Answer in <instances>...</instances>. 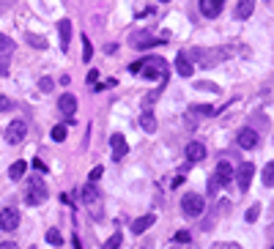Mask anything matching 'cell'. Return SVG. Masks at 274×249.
<instances>
[{
  "label": "cell",
  "mask_w": 274,
  "mask_h": 249,
  "mask_svg": "<svg viewBox=\"0 0 274 249\" xmlns=\"http://www.w3.org/2000/svg\"><path fill=\"white\" fill-rule=\"evenodd\" d=\"M132 71H143L145 80H159V83H165V85H167V80H170L167 63H165V58H159V55H148V58L132 63Z\"/></svg>",
  "instance_id": "obj_1"
},
{
  "label": "cell",
  "mask_w": 274,
  "mask_h": 249,
  "mask_svg": "<svg viewBox=\"0 0 274 249\" xmlns=\"http://www.w3.org/2000/svg\"><path fill=\"white\" fill-rule=\"evenodd\" d=\"M230 178H233V167H230V162H220L217 165V172L211 175V181H209V195H214L220 186H225V184H230Z\"/></svg>",
  "instance_id": "obj_2"
},
{
  "label": "cell",
  "mask_w": 274,
  "mask_h": 249,
  "mask_svg": "<svg viewBox=\"0 0 274 249\" xmlns=\"http://www.w3.org/2000/svg\"><path fill=\"white\" fill-rule=\"evenodd\" d=\"M181 211H184V216H200L203 211H206V200H203V195H195V192H189V195H184V200H181Z\"/></svg>",
  "instance_id": "obj_3"
},
{
  "label": "cell",
  "mask_w": 274,
  "mask_h": 249,
  "mask_svg": "<svg viewBox=\"0 0 274 249\" xmlns=\"http://www.w3.org/2000/svg\"><path fill=\"white\" fill-rule=\"evenodd\" d=\"M252 178H255V165H252V162H241V165H238V170H236L238 189L247 192V189H250V184H252Z\"/></svg>",
  "instance_id": "obj_4"
},
{
  "label": "cell",
  "mask_w": 274,
  "mask_h": 249,
  "mask_svg": "<svg viewBox=\"0 0 274 249\" xmlns=\"http://www.w3.org/2000/svg\"><path fill=\"white\" fill-rule=\"evenodd\" d=\"M25 200H28L30 206H42V203L47 200V186H44V181H33V184L28 186Z\"/></svg>",
  "instance_id": "obj_5"
},
{
  "label": "cell",
  "mask_w": 274,
  "mask_h": 249,
  "mask_svg": "<svg viewBox=\"0 0 274 249\" xmlns=\"http://www.w3.org/2000/svg\"><path fill=\"white\" fill-rule=\"evenodd\" d=\"M25 134H28V124L25 121H11L6 129V140L11 142V145H19V142L25 140Z\"/></svg>",
  "instance_id": "obj_6"
},
{
  "label": "cell",
  "mask_w": 274,
  "mask_h": 249,
  "mask_svg": "<svg viewBox=\"0 0 274 249\" xmlns=\"http://www.w3.org/2000/svg\"><path fill=\"white\" fill-rule=\"evenodd\" d=\"M17 227H19V211L17 208H3V211H0V230L11 233V230H17Z\"/></svg>",
  "instance_id": "obj_7"
},
{
  "label": "cell",
  "mask_w": 274,
  "mask_h": 249,
  "mask_svg": "<svg viewBox=\"0 0 274 249\" xmlns=\"http://www.w3.org/2000/svg\"><path fill=\"white\" fill-rule=\"evenodd\" d=\"M236 142H238V148H244V151H252V148H258V131L255 129H241L236 134Z\"/></svg>",
  "instance_id": "obj_8"
},
{
  "label": "cell",
  "mask_w": 274,
  "mask_h": 249,
  "mask_svg": "<svg viewBox=\"0 0 274 249\" xmlns=\"http://www.w3.org/2000/svg\"><path fill=\"white\" fill-rule=\"evenodd\" d=\"M222 8H225V0H200V14L209 19L220 17Z\"/></svg>",
  "instance_id": "obj_9"
},
{
  "label": "cell",
  "mask_w": 274,
  "mask_h": 249,
  "mask_svg": "<svg viewBox=\"0 0 274 249\" xmlns=\"http://www.w3.org/2000/svg\"><path fill=\"white\" fill-rule=\"evenodd\" d=\"M167 39H151L148 33H135L132 36V44H135L137 49H151V47H159V44H165Z\"/></svg>",
  "instance_id": "obj_10"
},
{
  "label": "cell",
  "mask_w": 274,
  "mask_h": 249,
  "mask_svg": "<svg viewBox=\"0 0 274 249\" xmlns=\"http://www.w3.org/2000/svg\"><path fill=\"white\" fill-rule=\"evenodd\" d=\"M110 145H113V159L115 162H121L126 154H129V145H126L124 134H113V137H110Z\"/></svg>",
  "instance_id": "obj_11"
},
{
  "label": "cell",
  "mask_w": 274,
  "mask_h": 249,
  "mask_svg": "<svg viewBox=\"0 0 274 249\" xmlns=\"http://www.w3.org/2000/svg\"><path fill=\"white\" fill-rule=\"evenodd\" d=\"M58 107H60V113L66 115V118H72L74 113H77V96H72V93H63L58 99Z\"/></svg>",
  "instance_id": "obj_12"
},
{
  "label": "cell",
  "mask_w": 274,
  "mask_h": 249,
  "mask_svg": "<svg viewBox=\"0 0 274 249\" xmlns=\"http://www.w3.org/2000/svg\"><path fill=\"white\" fill-rule=\"evenodd\" d=\"M203 159H206V145L203 142H189L186 145V162L195 165V162H203Z\"/></svg>",
  "instance_id": "obj_13"
},
{
  "label": "cell",
  "mask_w": 274,
  "mask_h": 249,
  "mask_svg": "<svg viewBox=\"0 0 274 249\" xmlns=\"http://www.w3.org/2000/svg\"><path fill=\"white\" fill-rule=\"evenodd\" d=\"M58 36H60V49H69V44H72V22L69 19H60L58 22Z\"/></svg>",
  "instance_id": "obj_14"
},
{
  "label": "cell",
  "mask_w": 274,
  "mask_h": 249,
  "mask_svg": "<svg viewBox=\"0 0 274 249\" xmlns=\"http://www.w3.org/2000/svg\"><path fill=\"white\" fill-rule=\"evenodd\" d=\"M154 222H156L154 213H145V216H140V219L132 222V233H135V236H140V233H145L151 225H154Z\"/></svg>",
  "instance_id": "obj_15"
},
{
  "label": "cell",
  "mask_w": 274,
  "mask_h": 249,
  "mask_svg": "<svg viewBox=\"0 0 274 249\" xmlns=\"http://www.w3.org/2000/svg\"><path fill=\"white\" fill-rule=\"evenodd\" d=\"M140 129L145 131V134H154L156 131V118L151 110H143V115H140Z\"/></svg>",
  "instance_id": "obj_16"
},
{
  "label": "cell",
  "mask_w": 274,
  "mask_h": 249,
  "mask_svg": "<svg viewBox=\"0 0 274 249\" xmlns=\"http://www.w3.org/2000/svg\"><path fill=\"white\" fill-rule=\"evenodd\" d=\"M83 203L85 206H96L99 203V189H96V184H85V189H83Z\"/></svg>",
  "instance_id": "obj_17"
},
{
  "label": "cell",
  "mask_w": 274,
  "mask_h": 249,
  "mask_svg": "<svg viewBox=\"0 0 274 249\" xmlns=\"http://www.w3.org/2000/svg\"><path fill=\"white\" fill-rule=\"evenodd\" d=\"M176 69H179L181 77H192V60L184 52H179V58H176Z\"/></svg>",
  "instance_id": "obj_18"
},
{
  "label": "cell",
  "mask_w": 274,
  "mask_h": 249,
  "mask_svg": "<svg viewBox=\"0 0 274 249\" xmlns=\"http://www.w3.org/2000/svg\"><path fill=\"white\" fill-rule=\"evenodd\" d=\"M252 8H255V0H238V6H236V17H238V19L252 17Z\"/></svg>",
  "instance_id": "obj_19"
},
{
  "label": "cell",
  "mask_w": 274,
  "mask_h": 249,
  "mask_svg": "<svg viewBox=\"0 0 274 249\" xmlns=\"http://www.w3.org/2000/svg\"><path fill=\"white\" fill-rule=\"evenodd\" d=\"M25 170H28V162H22V159H19V162H14V165H11V170H8L11 181H19V178L25 175Z\"/></svg>",
  "instance_id": "obj_20"
},
{
  "label": "cell",
  "mask_w": 274,
  "mask_h": 249,
  "mask_svg": "<svg viewBox=\"0 0 274 249\" xmlns=\"http://www.w3.org/2000/svg\"><path fill=\"white\" fill-rule=\"evenodd\" d=\"M121 244H124V236L115 233V236H110L107 241H104V247H101V249H121Z\"/></svg>",
  "instance_id": "obj_21"
},
{
  "label": "cell",
  "mask_w": 274,
  "mask_h": 249,
  "mask_svg": "<svg viewBox=\"0 0 274 249\" xmlns=\"http://www.w3.org/2000/svg\"><path fill=\"white\" fill-rule=\"evenodd\" d=\"M263 186H274V162H269L263 170Z\"/></svg>",
  "instance_id": "obj_22"
},
{
  "label": "cell",
  "mask_w": 274,
  "mask_h": 249,
  "mask_svg": "<svg viewBox=\"0 0 274 249\" xmlns=\"http://www.w3.org/2000/svg\"><path fill=\"white\" fill-rule=\"evenodd\" d=\"M8 69H11V55L0 52V77H3V74H8Z\"/></svg>",
  "instance_id": "obj_23"
},
{
  "label": "cell",
  "mask_w": 274,
  "mask_h": 249,
  "mask_svg": "<svg viewBox=\"0 0 274 249\" xmlns=\"http://www.w3.org/2000/svg\"><path fill=\"white\" fill-rule=\"evenodd\" d=\"M0 52H8V55L14 52V42L8 39L6 33H0Z\"/></svg>",
  "instance_id": "obj_24"
},
{
  "label": "cell",
  "mask_w": 274,
  "mask_h": 249,
  "mask_svg": "<svg viewBox=\"0 0 274 249\" xmlns=\"http://www.w3.org/2000/svg\"><path fill=\"white\" fill-rule=\"evenodd\" d=\"M91 58H93V44L88 42V36H83V60L88 63Z\"/></svg>",
  "instance_id": "obj_25"
},
{
  "label": "cell",
  "mask_w": 274,
  "mask_h": 249,
  "mask_svg": "<svg viewBox=\"0 0 274 249\" xmlns=\"http://www.w3.org/2000/svg\"><path fill=\"white\" fill-rule=\"evenodd\" d=\"M28 44H30V47L44 49V47H47V39H44V36H33V33H28Z\"/></svg>",
  "instance_id": "obj_26"
},
{
  "label": "cell",
  "mask_w": 274,
  "mask_h": 249,
  "mask_svg": "<svg viewBox=\"0 0 274 249\" xmlns=\"http://www.w3.org/2000/svg\"><path fill=\"white\" fill-rule=\"evenodd\" d=\"M47 241L52 244L55 249H58L60 244H63V236H60V230H47Z\"/></svg>",
  "instance_id": "obj_27"
},
{
  "label": "cell",
  "mask_w": 274,
  "mask_h": 249,
  "mask_svg": "<svg viewBox=\"0 0 274 249\" xmlns=\"http://www.w3.org/2000/svg\"><path fill=\"white\" fill-rule=\"evenodd\" d=\"M52 140H55V142H63V140H66V126H63V124L52 126Z\"/></svg>",
  "instance_id": "obj_28"
},
{
  "label": "cell",
  "mask_w": 274,
  "mask_h": 249,
  "mask_svg": "<svg viewBox=\"0 0 274 249\" xmlns=\"http://www.w3.org/2000/svg\"><path fill=\"white\" fill-rule=\"evenodd\" d=\"M101 175H104V167H101V165H99V167H93V170L88 172V184H96V181H99Z\"/></svg>",
  "instance_id": "obj_29"
},
{
  "label": "cell",
  "mask_w": 274,
  "mask_h": 249,
  "mask_svg": "<svg viewBox=\"0 0 274 249\" xmlns=\"http://www.w3.org/2000/svg\"><path fill=\"white\" fill-rule=\"evenodd\" d=\"M192 113H200V115H214V107H211V104H195V107H192Z\"/></svg>",
  "instance_id": "obj_30"
},
{
  "label": "cell",
  "mask_w": 274,
  "mask_h": 249,
  "mask_svg": "<svg viewBox=\"0 0 274 249\" xmlns=\"http://www.w3.org/2000/svg\"><path fill=\"white\" fill-rule=\"evenodd\" d=\"M173 241H176V244H189V241H192L189 230H179V233L173 236Z\"/></svg>",
  "instance_id": "obj_31"
},
{
  "label": "cell",
  "mask_w": 274,
  "mask_h": 249,
  "mask_svg": "<svg viewBox=\"0 0 274 249\" xmlns=\"http://www.w3.org/2000/svg\"><path fill=\"white\" fill-rule=\"evenodd\" d=\"M258 216H261V206H252V208H250V211H247V213H244V219H247V222H250V225H252V222H255V219H258Z\"/></svg>",
  "instance_id": "obj_32"
},
{
  "label": "cell",
  "mask_w": 274,
  "mask_h": 249,
  "mask_svg": "<svg viewBox=\"0 0 274 249\" xmlns=\"http://www.w3.org/2000/svg\"><path fill=\"white\" fill-rule=\"evenodd\" d=\"M39 88H42L44 93H47V90H52V80H49V77H42V80H39Z\"/></svg>",
  "instance_id": "obj_33"
},
{
  "label": "cell",
  "mask_w": 274,
  "mask_h": 249,
  "mask_svg": "<svg viewBox=\"0 0 274 249\" xmlns=\"http://www.w3.org/2000/svg\"><path fill=\"white\" fill-rule=\"evenodd\" d=\"M3 110H11V99H8V96H0V113H3Z\"/></svg>",
  "instance_id": "obj_34"
},
{
  "label": "cell",
  "mask_w": 274,
  "mask_h": 249,
  "mask_svg": "<svg viewBox=\"0 0 274 249\" xmlns=\"http://www.w3.org/2000/svg\"><path fill=\"white\" fill-rule=\"evenodd\" d=\"M197 88H200V90H211V93H217V90H220L217 85H211V83H197Z\"/></svg>",
  "instance_id": "obj_35"
},
{
  "label": "cell",
  "mask_w": 274,
  "mask_h": 249,
  "mask_svg": "<svg viewBox=\"0 0 274 249\" xmlns=\"http://www.w3.org/2000/svg\"><path fill=\"white\" fill-rule=\"evenodd\" d=\"M211 249H241L238 244H214Z\"/></svg>",
  "instance_id": "obj_36"
},
{
  "label": "cell",
  "mask_w": 274,
  "mask_h": 249,
  "mask_svg": "<svg viewBox=\"0 0 274 249\" xmlns=\"http://www.w3.org/2000/svg\"><path fill=\"white\" fill-rule=\"evenodd\" d=\"M96 77H99V71L91 69V71H88V83H91V85H96Z\"/></svg>",
  "instance_id": "obj_37"
},
{
  "label": "cell",
  "mask_w": 274,
  "mask_h": 249,
  "mask_svg": "<svg viewBox=\"0 0 274 249\" xmlns=\"http://www.w3.org/2000/svg\"><path fill=\"white\" fill-rule=\"evenodd\" d=\"M33 167H36V170H42V172H47V165H44L42 159H33Z\"/></svg>",
  "instance_id": "obj_38"
},
{
  "label": "cell",
  "mask_w": 274,
  "mask_h": 249,
  "mask_svg": "<svg viewBox=\"0 0 274 249\" xmlns=\"http://www.w3.org/2000/svg\"><path fill=\"white\" fill-rule=\"evenodd\" d=\"M0 249H19V247L14 241H3V244H0Z\"/></svg>",
  "instance_id": "obj_39"
},
{
  "label": "cell",
  "mask_w": 274,
  "mask_h": 249,
  "mask_svg": "<svg viewBox=\"0 0 274 249\" xmlns=\"http://www.w3.org/2000/svg\"><path fill=\"white\" fill-rule=\"evenodd\" d=\"M181 184H184V175H176V181H173V184H170V186H173V189H176V186H181Z\"/></svg>",
  "instance_id": "obj_40"
},
{
  "label": "cell",
  "mask_w": 274,
  "mask_h": 249,
  "mask_svg": "<svg viewBox=\"0 0 274 249\" xmlns=\"http://www.w3.org/2000/svg\"><path fill=\"white\" fill-rule=\"evenodd\" d=\"M159 3H167V0H159Z\"/></svg>",
  "instance_id": "obj_41"
}]
</instances>
